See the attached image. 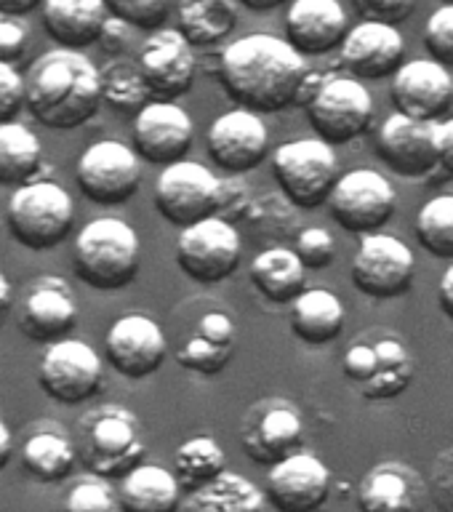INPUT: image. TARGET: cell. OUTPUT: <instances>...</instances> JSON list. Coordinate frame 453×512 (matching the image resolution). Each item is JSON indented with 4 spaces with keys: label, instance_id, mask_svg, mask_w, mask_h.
Segmentation results:
<instances>
[{
    "label": "cell",
    "instance_id": "33",
    "mask_svg": "<svg viewBox=\"0 0 453 512\" xmlns=\"http://www.w3.org/2000/svg\"><path fill=\"white\" fill-rule=\"evenodd\" d=\"M179 512H267V499L256 483L224 470L206 486L187 491Z\"/></svg>",
    "mask_w": 453,
    "mask_h": 512
},
{
    "label": "cell",
    "instance_id": "52",
    "mask_svg": "<svg viewBox=\"0 0 453 512\" xmlns=\"http://www.w3.org/2000/svg\"><path fill=\"white\" fill-rule=\"evenodd\" d=\"M11 302H14V288H11L6 275L0 272V315L11 307Z\"/></svg>",
    "mask_w": 453,
    "mask_h": 512
},
{
    "label": "cell",
    "instance_id": "4",
    "mask_svg": "<svg viewBox=\"0 0 453 512\" xmlns=\"http://www.w3.org/2000/svg\"><path fill=\"white\" fill-rule=\"evenodd\" d=\"M75 451L96 478H123L144 462L142 424L128 408L110 403L88 411L75 430Z\"/></svg>",
    "mask_w": 453,
    "mask_h": 512
},
{
    "label": "cell",
    "instance_id": "8",
    "mask_svg": "<svg viewBox=\"0 0 453 512\" xmlns=\"http://www.w3.org/2000/svg\"><path fill=\"white\" fill-rule=\"evenodd\" d=\"M310 126L318 139L331 147L358 139L374 123V96L363 80L352 75H328L320 78L310 99L304 102Z\"/></svg>",
    "mask_w": 453,
    "mask_h": 512
},
{
    "label": "cell",
    "instance_id": "51",
    "mask_svg": "<svg viewBox=\"0 0 453 512\" xmlns=\"http://www.w3.org/2000/svg\"><path fill=\"white\" fill-rule=\"evenodd\" d=\"M38 6H40V0H0V14L24 16Z\"/></svg>",
    "mask_w": 453,
    "mask_h": 512
},
{
    "label": "cell",
    "instance_id": "5",
    "mask_svg": "<svg viewBox=\"0 0 453 512\" xmlns=\"http://www.w3.org/2000/svg\"><path fill=\"white\" fill-rule=\"evenodd\" d=\"M344 376L366 400H392L408 390L414 379V355L406 339L392 328H371L347 347Z\"/></svg>",
    "mask_w": 453,
    "mask_h": 512
},
{
    "label": "cell",
    "instance_id": "45",
    "mask_svg": "<svg viewBox=\"0 0 453 512\" xmlns=\"http://www.w3.org/2000/svg\"><path fill=\"white\" fill-rule=\"evenodd\" d=\"M352 3L366 22H384L398 27L414 14L419 0H352Z\"/></svg>",
    "mask_w": 453,
    "mask_h": 512
},
{
    "label": "cell",
    "instance_id": "20",
    "mask_svg": "<svg viewBox=\"0 0 453 512\" xmlns=\"http://www.w3.org/2000/svg\"><path fill=\"white\" fill-rule=\"evenodd\" d=\"M136 67L150 88L152 99L176 102L195 83V51L179 30H152L139 48Z\"/></svg>",
    "mask_w": 453,
    "mask_h": 512
},
{
    "label": "cell",
    "instance_id": "10",
    "mask_svg": "<svg viewBox=\"0 0 453 512\" xmlns=\"http://www.w3.org/2000/svg\"><path fill=\"white\" fill-rule=\"evenodd\" d=\"M326 203L342 230L371 235L392 219L398 208V192L390 179L374 168H352L347 174H339Z\"/></svg>",
    "mask_w": 453,
    "mask_h": 512
},
{
    "label": "cell",
    "instance_id": "14",
    "mask_svg": "<svg viewBox=\"0 0 453 512\" xmlns=\"http://www.w3.org/2000/svg\"><path fill=\"white\" fill-rule=\"evenodd\" d=\"M350 272L355 288L368 299H398L414 283L416 256L398 235L371 232L360 235Z\"/></svg>",
    "mask_w": 453,
    "mask_h": 512
},
{
    "label": "cell",
    "instance_id": "16",
    "mask_svg": "<svg viewBox=\"0 0 453 512\" xmlns=\"http://www.w3.org/2000/svg\"><path fill=\"white\" fill-rule=\"evenodd\" d=\"M376 152L384 166L406 179L430 176L440 166L438 120H419L392 112L376 134Z\"/></svg>",
    "mask_w": 453,
    "mask_h": 512
},
{
    "label": "cell",
    "instance_id": "7",
    "mask_svg": "<svg viewBox=\"0 0 453 512\" xmlns=\"http://www.w3.org/2000/svg\"><path fill=\"white\" fill-rule=\"evenodd\" d=\"M280 195L294 208L323 206L339 179V158L323 139L283 142L270 158Z\"/></svg>",
    "mask_w": 453,
    "mask_h": 512
},
{
    "label": "cell",
    "instance_id": "11",
    "mask_svg": "<svg viewBox=\"0 0 453 512\" xmlns=\"http://www.w3.org/2000/svg\"><path fill=\"white\" fill-rule=\"evenodd\" d=\"M75 182L96 206H120L142 187V160L118 139H99L78 158Z\"/></svg>",
    "mask_w": 453,
    "mask_h": 512
},
{
    "label": "cell",
    "instance_id": "47",
    "mask_svg": "<svg viewBox=\"0 0 453 512\" xmlns=\"http://www.w3.org/2000/svg\"><path fill=\"white\" fill-rule=\"evenodd\" d=\"M128 35H131V27H128L126 22H120L118 16H107V22H104L96 43H102V48L107 54H120V51L126 48Z\"/></svg>",
    "mask_w": 453,
    "mask_h": 512
},
{
    "label": "cell",
    "instance_id": "49",
    "mask_svg": "<svg viewBox=\"0 0 453 512\" xmlns=\"http://www.w3.org/2000/svg\"><path fill=\"white\" fill-rule=\"evenodd\" d=\"M438 302H440V310L446 315L448 320H453V264L443 272V278H440V286H438Z\"/></svg>",
    "mask_w": 453,
    "mask_h": 512
},
{
    "label": "cell",
    "instance_id": "19",
    "mask_svg": "<svg viewBox=\"0 0 453 512\" xmlns=\"http://www.w3.org/2000/svg\"><path fill=\"white\" fill-rule=\"evenodd\" d=\"M195 126L192 118L176 102L150 99L134 115L131 128V147L139 160L152 166H168L182 160L192 147Z\"/></svg>",
    "mask_w": 453,
    "mask_h": 512
},
{
    "label": "cell",
    "instance_id": "3",
    "mask_svg": "<svg viewBox=\"0 0 453 512\" xmlns=\"http://www.w3.org/2000/svg\"><path fill=\"white\" fill-rule=\"evenodd\" d=\"M75 272L96 291H118L131 286L142 267V243L128 222L102 216L75 235L72 251Z\"/></svg>",
    "mask_w": 453,
    "mask_h": 512
},
{
    "label": "cell",
    "instance_id": "17",
    "mask_svg": "<svg viewBox=\"0 0 453 512\" xmlns=\"http://www.w3.org/2000/svg\"><path fill=\"white\" fill-rule=\"evenodd\" d=\"M208 158L219 171L230 176H243L254 171L270 152V131L259 112L230 110L208 126L206 134Z\"/></svg>",
    "mask_w": 453,
    "mask_h": 512
},
{
    "label": "cell",
    "instance_id": "48",
    "mask_svg": "<svg viewBox=\"0 0 453 512\" xmlns=\"http://www.w3.org/2000/svg\"><path fill=\"white\" fill-rule=\"evenodd\" d=\"M438 150H440V166L453 174V118L438 123Z\"/></svg>",
    "mask_w": 453,
    "mask_h": 512
},
{
    "label": "cell",
    "instance_id": "30",
    "mask_svg": "<svg viewBox=\"0 0 453 512\" xmlns=\"http://www.w3.org/2000/svg\"><path fill=\"white\" fill-rule=\"evenodd\" d=\"M342 299L328 288H304L291 302V331L299 342L310 347H323L339 339L344 331Z\"/></svg>",
    "mask_w": 453,
    "mask_h": 512
},
{
    "label": "cell",
    "instance_id": "54",
    "mask_svg": "<svg viewBox=\"0 0 453 512\" xmlns=\"http://www.w3.org/2000/svg\"><path fill=\"white\" fill-rule=\"evenodd\" d=\"M446 3H453V0H446Z\"/></svg>",
    "mask_w": 453,
    "mask_h": 512
},
{
    "label": "cell",
    "instance_id": "35",
    "mask_svg": "<svg viewBox=\"0 0 453 512\" xmlns=\"http://www.w3.org/2000/svg\"><path fill=\"white\" fill-rule=\"evenodd\" d=\"M43 168V144L24 123H0V184L22 187L38 179Z\"/></svg>",
    "mask_w": 453,
    "mask_h": 512
},
{
    "label": "cell",
    "instance_id": "15",
    "mask_svg": "<svg viewBox=\"0 0 453 512\" xmlns=\"http://www.w3.org/2000/svg\"><path fill=\"white\" fill-rule=\"evenodd\" d=\"M238 440L251 462L272 467L302 448L304 419L291 400L264 398L243 416Z\"/></svg>",
    "mask_w": 453,
    "mask_h": 512
},
{
    "label": "cell",
    "instance_id": "31",
    "mask_svg": "<svg viewBox=\"0 0 453 512\" xmlns=\"http://www.w3.org/2000/svg\"><path fill=\"white\" fill-rule=\"evenodd\" d=\"M251 286L272 304H291L307 288V267L294 254V248L272 246L254 256Z\"/></svg>",
    "mask_w": 453,
    "mask_h": 512
},
{
    "label": "cell",
    "instance_id": "22",
    "mask_svg": "<svg viewBox=\"0 0 453 512\" xmlns=\"http://www.w3.org/2000/svg\"><path fill=\"white\" fill-rule=\"evenodd\" d=\"M342 67L358 80H382L406 62V38L395 24L360 22L342 40Z\"/></svg>",
    "mask_w": 453,
    "mask_h": 512
},
{
    "label": "cell",
    "instance_id": "37",
    "mask_svg": "<svg viewBox=\"0 0 453 512\" xmlns=\"http://www.w3.org/2000/svg\"><path fill=\"white\" fill-rule=\"evenodd\" d=\"M99 91H102V104L118 115H136L152 99L136 62L126 59L104 64L99 70Z\"/></svg>",
    "mask_w": 453,
    "mask_h": 512
},
{
    "label": "cell",
    "instance_id": "21",
    "mask_svg": "<svg viewBox=\"0 0 453 512\" xmlns=\"http://www.w3.org/2000/svg\"><path fill=\"white\" fill-rule=\"evenodd\" d=\"M267 470L264 499L278 512H318L331 496V470L315 454L296 451Z\"/></svg>",
    "mask_w": 453,
    "mask_h": 512
},
{
    "label": "cell",
    "instance_id": "42",
    "mask_svg": "<svg viewBox=\"0 0 453 512\" xmlns=\"http://www.w3.org/2000/svg\"><path fill=\"white\" fill-rule=\"evenodd\" d=\"M294 254L307 270H323L336 259V240L326 227H304L296 232Z\"/></svg>",
    "mask_w": 453,
    "mask_h": 512
},
{
    "label": "cell",
    "instance_id": "39",
    "mask_svg": "<svg viewBox=\"0 0 453 512\" xmlns=\"http://www.w3.org/2000/svg\"><path fill=\"white\" fill-rule=\"evenodd\" d=\"M64 512H120L118 491L104 478H83L64 496Z\"/></svg>",
    "mask_w": 453,
    "mask_h": 512
},
{
    "label": "cell",
    "instance_id": "23",
    "mask_svg": "<svg viewBox=\"0 0 453 512\" xmlns=\"http://www.w3.org/2000/svg\"><path fill=\"white\" fill-rule=\"evenodd\" d=\"M390 99L398 112L419 120H435L453 107V75L435 59H411L392 75Z\"/></svg>",
    "mask_w": 453,
    "mask_h": 512
},
{
    "label": "cell",
    "instance_id": "1",
    "mask_svg": "<svg viewBox=\"0 0 453 512\" xmlns=\"http://www.w3.org/2000/svg\"><path fill=\"white\" fill-rule=\"evenodd\" d=\"M219 78L232 102L259 115L304 107L320 83L307 59L270 32H251L224 48Z\"/></svg>",
    "mask_w": 453,
    "mask_h": 512
},
{
    "label": "cell",
    "instance_id": "25",
    "mask_svg": "<svg viewBox=\"0 0 453 512\" xmlns=\"http://www.w3.org/2000/svg\"><path fill=\"white\" fill-rule=\"evenodd\" d=\"M360 512H424L427 480L406 462L374 464L355 491Z\"/></svg>",
    "mask_w": 453,
    "mask_h": 512
},
{
    "label": "cell",
    "instance_id": "53",
    "mask_svg": "<svg viewBox=\"0 0 453 512\" xmlns=\"http://www.w3.org/2000/svg\"><path fill=\"white\" fill-rule=\"evenodd\" d=\"M240 6L251 8V11H272V8L283 6L286 0H238Z\"/></svg>",
    "mask_w": 453,
    "mask_h": 512
},
{
    "label": "cell",
    "instance_id": "50",
    "mask_svg": "<svg viewBox=\"0 0 453 512\" xmlns=\"http://www.w3.org/2000/svg\"><path fill=\"white\" fill-rule=\"evenodd\" d=\"M11 456H14V435L8 430V424L0 419V470H6Z\"/></svg>",
    "mask_w": 453,
    "mask_h": 512
},
{
    "label": "cell",
    "instance_id": "26",
    "mask_svg": "<svg viewBox=\"0 0 453 512\" xmlns=\"http://www.w3.org/2000/svg\"><path fill=\"white\" fill-rule=\"evenodd\" d=\"M350 16L339 0H294L286 14V40L307 59L342 46Z\"/></svg>",
    "mask_w": 453,
    "mask_h": 512
},
{
    "label": "cell",
    "instance_id": "28",
    "mask_svg": "<svg viewBox=\"0 0 453 512\" xmlns=\"http://www.w3.org/2000/svg\"><path fill=\"white\" fill-rule=\"evenodd\" d=\"M107 16L110 11L104 0H46L43 3V27L48 38L59 43V48L80 51L96 43Z\"/></svg>",
    "mask_w": 453,
    "mask_h": 512
},
{
    "label": "cell",
    "instance_id": "40",
    "mask_svg": "<svg viewBox=\"0 0 453 512\" xmlns=\"http://www.w3.org/2000/svg\"><path fill=\"white\" fill-rule=\"evenodd\" d=\"M110 16H118L120 22L136 30H160V24L168 19L171 0H104Z\"/></svg>",
    "mask_w": 453,
    "mask_h": 512
},
{
    "label": "cell",
    "instance_id": "46",
    "mask_svg": "<svg viewBox=\"0 0 453 512\" xmlns=\"http://www.w3.org/2000/svg\"><path fill=\"white\" fill-rule=\"evenodd\" d=\"M24 107V78L14 64L0 62V123L16 118Z\"/></svg>",
    "mask_w": 453,
    "mask_h": 512
},
{
    "label": "cell",
    "instance_id": "27",
    "mask_svg": "<svg viewBox=\"0 0 453 512\" xmlns=\"http://www.w3.org/2000/svg\"><path fill=\"white\" fill-rule=\"evenodd\" d=\"M235 339H238V328L227 312H206V315H200L198 326L192 328V334L184 339L176 352V363L195 374H219L230 363L232 352H235Z\"/></svg>",
    "mask_w": 453,
    "mask_h": 512
},
{
    "label": "cell",
    "instance_id": "36",
    "mask_svg": "<svg viewBox=\"0 0 453 512\" xmlns=\"http://www.w3.org/2000/svg\"><path fill=\"white\" fill-rule=\"evenodd\" d=\"M227 470V454L219 446V440L208 435H195L184 440L174 454V475L182 491H195L219 478Z\"/></svg>",
    "mask_w": 453,
    "mask_h": 512
},
{
    "label": "cell",
    "instance_id": "18",
    "mask_svg": "<svg viewBox=\"0 0 453 512\" xmlns=\"http://www.w3.org/2000/svg\"><path fill=\"white\" fill-rule=\"evenodd\" d=\"M104 352L110 366L131 382L147 379L163 366L168 355V342L158 320L144 312L120 315L104 336Z\"/></svg>",
    "mask_w": 453,
    "mask_h": 512
},
{
    "label": "cell",
    "instance_id": "12",
    "mask_svg": "<svg viewBox=\"0 0 453 512\" xmlns=\"http://www.w3.org/2000/svg\"><path fill=\"white\" fill-rule=\"evenodd\" d=\"M222 179L203 163L176 160L160 171L155 182V211L174 227H187L219 211Z\"/></svg>",
    "mask_w": 453,
    "mask_h": 512
},
{
    "label": "cell",
    "instance_id": "24",
    "mask_svg": "<svg viewBox=\"0 0 453 512\" xmlns=\"http://www.w3.org/2000/svg\"><path fill=\"white\" fill-rule=\"evenodd\" d=\"M78 326V304L70 286L54 275H40L19 310V331L30 342L51 344L70 336Z\"/></svg>",
    "mask_w": 453,
    "mask_h": 512
},
{
    "label": "cell",
    "instance_id": "29",
    "mask_svg": "<svg viewBox=\"0 0 453 512\" xmlns=\"http://www.w3.org/2000/svg\"><path fill=\"white\" fill-rule=\"evenodd\" d=\"M182 496L174 472L160 464H136L120 478V512H179Z\"/></svg>",
    "mask_w": 453,
    "mask_h": 512
},
{
    "label": "cell",
    "instance_id": "32",
    "mask_svg": "<svg viewBox=\"0 0 453 512\" xmlns=\"http://www.w3.org/2000/svg\"><path fill=\"white\" fill-rule=\"evenodd\" d=\"M78 462V451L67 432L56 424H40V430L30 432L22 448V467L30 478L40 483H59L70 478Z\"/></svg>",
    "mask_w": 453,
    "mask_h": 512
},
{
    "label": "cell",
    "instance_id": "13",
    "mask_svg": "<svg viewBox=\"0 0 453 512\" xmlns=\"http://www.w3.org/2000/svg\"><path fill=\"white\" fill-rule=\"evenodd\" d=\"M104 363L83 339L64 336L51 342L38 363V384L48 398L62 406H80L99 392Z\"/></svg>",
    "mask_w": 453,
    "mask_h": 512
},
{
    "label": "cell",
    "instance_id": "43",
    "mask_svg": "<svg viewBox=\"0 0 453 512\" xmlns=\"http://www.w3.org/2000/svg\"><path fill=\"white\" fill-rule=\"evenodd\" d=\"M427 491L440 512H453V446L435 456L430 478H427Z\"/></svg>",
    "mask_w": 453,
    "mask_h": 512
},
{
    "label": "cell",
    "instance_id": "34",
    "mask_svg": "<svg viewBox=\"0 0 453 512\" xmlns=\"http://www.w3.org/2000/svg\"><path fill=\"white\" fill-rule=\"evenodd\" d=\"M238 16V0H179L176 6L179 32L192 48L216 46L230 38L238 27Z\"/></svg>",
    "mask_w": 453,
    "mask_h": 512
},
{
    "label": "cell",
    "instance_id": "38",
    "mask_svg": "<svg viewBox=\"0 0 453 512\" xmlns=\"http://www.w3.org/2000/svg\"><path fill=\"white\" fill-rule=\"evenodd\" d=\"M416 238L435 259H453V195H438L419 208Z\"/></svg>",
    "mask_w": 453,
    "mask_h": 512
},
{
    "label": "cell",
    "instance_id": "2",
    "mask_svg": "<svg viewBox=\"0 0 453 512\" xmlns=\"http://www.w3.org/2000/svg\"><path fill=\"white\" fill-rule=\"evenodd\" d=\"M24 107L51 131L86 126L102 107L99 67L75 48L40 54L24 78Z\"/></svg>",
    "mask_w": 453,
    "mask_h": 512
},
{
    "label": "cell",
    "instance_id": "6",
    "mask_svg": "<svg viewBox=\"0 0 453 512\" xmlns=\"http://www.w3.org/2000/svg\"><path fill=\"white\" fill-rule=\"evenodd\" d=\"M6 219L19 246L30 251H48L64 243L75 227V203L62 184L32 179L14 190L8 200Z\"/></svg>",
    "mask_w": 453,
    "mask_h": 512
},
{
    "label": "cell",
    "instance_id": "9",
    "mask_svg": "<svg viewBox=\"0 0 453 512\" xmlns=\"http://www.w3.org/2000/svg\"><path fill=\"white\" fill-rule=\"evenodd\" d=\"M243 243L238 230L224 216H206L182 227L176 235L174 256L179 270L200 286L222 283L238 270Z\"/></svg>",
    "mask_w": 453,
    "mask_h": 512
},
{
    "label": "cell",
    "instance_id": "41",
    "mask_svg": "<svg viewBox=\"0 0 453 512\" xmlns=\"http://www.w3.org/2000/svg\"><path fill=\"white\" fill-rule=\"evenodd\" d=\"M424 48L430 51V59L438 64L453 67V3L432 11L424 24Z\"/></svg>",
    "mask_w": 453,
    "mask_h": 512
},
{
    "label": "cell",
    "instance_id": "44",
    "mask_svg": "<svg viewBox=\"0 0 453 512\" xmlns=\"http://www.w3.org/2000/svg\"><path fill=\"white\" fill-rule=\"evenodd\" d=\"M30 43V24L22 16L0 14V62H19Z\"/></svg>",
    "mask_w": 453,
    "mask_h": 512
}]
</instances>
